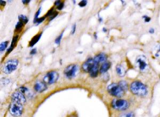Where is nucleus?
I'll return each mask as SVG.
<instances>
[{"label": "nucleus", "mask_w": 160, "mask_h": 117, "mask_svg": "<svg viewBox=\"0 0 160 117\" xmlns=\"http://www.w3.org/2000/svg\"><path fill=\"white\" fill-rule=\"evenodd\" d=\"M130 89L133 94L139 96H144L148 93L146 86L139 81L132 82L130 87Z\"/></svg>", "instance_id": "nucleus-1"}, {"label": "nucleus", "mask_w": 160, "mask_h": 117, "mask_svg": "<svg viewBox=\"0 0 160 117\" xmlns=\"http://www.w3.org/2000/svg\"><path fill=\"white\" fill-rule=\"evenodd\" d=\"M107 90L109 94L112 96L120 98L124 95L125 92L123 90L119 84L112 83L108 86Z\"/></svg>", "instance_id": "nucleus-2"}, {"label": "nucleus", "mask_w": 160, "mask_h": 117, "mask_svg": "<svg viewBox=\"0 0 160 117\" xmlns=\"http://www.w3.org/2000/svg\"><path fill=\"white\" fill-rule=\"evenodd\" d=\"M111 105L112 108L118 111H124L129 106V102L125 100L114 99L112 101Z\"/></svg>", "instance_id": "nucleus-3"}, {"label": "nucleus", "mask_w": 160, "mask_h": 117, "mask_svg": "<svg viewBox=\"0 0 160 117\" xmlns=\"http://www.w3.org/2000/svg\"><path fill=\"white\" fill-rule=\"evenodd\" d=\"M136 66L141 72H145L148 69V64L147 60L144 56L140 55L137 58L136 60Z\"/></svg>", "instance_id": "nucleus-4"}, {"label": "nucleus", "mask_w": 160, "mask_h": 117, "mask_svg": "<svg viewBox=\"0 0 160 117\" xmlns=\"http://www.w3.org/2000/svg\"><path fill=\"white\" fill-rule=\"evenodd\" d=\"M9 112L13 117H20L22 115L23 112L22 105L13 102L10 105Z\"/></svg>", "instance_id": "nucleus-5"}, {"label": "nucleus", "mask_w": 160, "mask_h": 117, "mask_svg": "<svg viewBox=\"0 0 160 117\" xmlns=\"http://www.w3.org/2000/svg\"><path fill=\"white\" fill-rule=\"evenodd\" d=\"M18 64V61L17 59L9 60L5 63L3 68V71L5 73L9 74L15 71Z\"/></svg>", "instance_id": "nucleus-6"}, {"label": "nucleus", "mask_w": 160, "mask_h": 117, "mask_svg": "<svg viewBox=\"0 0 160 117\" xmlns=\"http://www.w3.org/2000/svg\"><path fill=\"white\" fill-rule=\"evenodd\" d=\"M58 78L59 73L56 71H51L45 74L43 78V81L45 83L52 84L57 81Z\"/></svg>", "instance_id": "nucleus-7"}, {"label": "nucleus", "mask_w": 160, "mask_h": 117, "mask_svg": "<svg viewBox=\"0 0 160 117\" xmlns=\"http://www.w3.org/2000/svg\"><path fill=\"white\" fill-rule=\"evenodd\" d=\"M78 71V66L76 64H71L67 67L64 70V74L65 76L71 79L74 77Z\"/></svg>", "instance_id": "nucleus-8"}, {"label": "nucleus", "mask_w": 160, "mask_h": 117, "mask_svg": "<svg viewBox=\"0 0 160 117\" xmlns=\"http://www.w3.org/2000/svg\"><path fill=\"white\" fill-rule=\"evenodd\" d=\"M13 101L23 105L26 102V98L21 92H17L13 93L11 96Z\"/></svg>", "instance_id": "nucleus-9"}, {"label": "nucleus", "mask_w": 160, "mask_h": 117, "mask_svg": "<svg viewBox=\"0 0 160 117\" xmlns=\"http://www.w3.org/2000/svg\"><path fill=\"white\" fill-rule=\"evenodd\" d=\"M94 64L95 62L94 61H93V59H92V58H89L87 61H86L85 62L82 64V69L83 70V71H85V72L89 73L92 67L94 66Z\"/></svg>", "instance_id": "nucleus-10"}, {"label": "nucleus", "mask_w": 160, "mask_h": 117, "mask_svg": "<svg viewBox=\"0 0 160 117\" xmlns=\"http://www.w3.org/2000/svg\"><path fill=\"white\" fill-rule=\"evenodd\" d=\"M34 88L36 92L39 93H42L46 90V86L44 83L38 81V82H36V83L35 84Z\"/></svg>", "instance_id": "nucleus-11"}, {"label": "nucleus", "mask_w": 160, "mask_h": 117, "mask_svg": "<svg viewBox=\"0 0 160 117\" xmlns=\"http://www.w3.org/2000/svg\"><path fill=\"white\" fill-rule=\"evenodd\" d=\"M107 58V57L105 53H99L94 58L93 61L95 63L99 64L100 63L105 62Z\"/></svg>", "instance_id": "nucleus-12"}, {"label": "nucleus", "mask_w": 160, "mask_h": 117, "mask_svg": "<svg viewBox=\"0 0 160 117\" xmlns=\"http://www.w3.org/2000/svg\"><path fill=\"white\" fill-rule=\"evenodd\" d=\"M116 71L118 75L120 77H124L126 73L125 68L121 64H118L116 67Z\"/></svg>", "instance_id": "nucleus-13"}, {"label": "nucleus", "mask_w": 160, "mask_h": 117, "mask_svg": "<svg viewBox=\"0 0 160 117\" xmlns=\"http://www.w3.org/2000/svg\"><path fill=\"white\" fill-rule=\"evenodd\" d=\"M99 64L95 63L94 66L92 67L91 70L89 72L90 75L92 77H96L98 76L99 72Z\"/></svg>", "instance_id": "nucleus-14"}, {"label": "nucleus", "mask_w": 160, "mask_h": 117, "mask_svg": "<svg viewBox=\"0 0 160 117\" xmlns=\"http://www.w3.org/2000/svg\"><path fill=\"white\" fill-rule=\"evenodd\" d=\"M111 67V63L108 62H105L103 63L100 69V73H106Z\"/></svg>", "instance_id": "nucleus-15"}, {"label": "nucleus", "mask_w": 160, "mask_h": 117, "mask_svg": "<svg viewBox=\"0 0 160 117\" xmlns=\"http://www.w3.org/2000/svg\"><path fill=\"white\" fill-rule=\"evenodd\" d=\"M18 35L16 36H15L13 38L12 41V43H11L10 46L9 47V48H8V50H7V53H10L13 50V48H14L15 45H16V44L17 43V41H18Z\"/></svg>", "instance_id": "nucleus-16"}, {"label": "nucleus", "mask_w": 160, "mask_h": 117, "mask_svg": "<svg viewBox=\"0 0 160 117\" xmlns=\"http://www.w3.org/2000/svg\"><path fill=\"white\" fill-rule=\"evenodd\" d=\"M41 35H42V34H40L35 35V36L32 39L31 41H30L29 43V46H34V45L39 41L40 38L41 37Z\"/></svg>", "instance_id": "nucleus-17"}, {"label": "nucleus", "mask_w": 160, "mask_h": 117, "mask_svg": "<svg viewBox=\"0 0 160 117\" xmlns=\"http://www.w3.org/2000/svg\"><path fill=\"white\" fill-rule=\"evenodd\" d=\"M118 84L120 86V87H121L125 92L128 90V89L129 88V86H128V84L127 82H126L125 81H124V80L120 81Z\"/></svg>", "instance_id": "nucleus-18"}, {"label": "nucleus", "mask_w": 160, "mask_h": 117, "mask_svg": "<svg viewBox=\"0 0 160 117\" xmlns=\"http://www.w3.org/2000/svg\"><path fill=\"white\" fill-rule=\"evenodd\" d=\"M18 18H19V21L22 22L23 23L25 24L27 23V22L28 21V19L27 17L26 16H25V15H19Z\"/></svg>", "instance_id": "nucleus-19"}, {"label": "nucleus", "mask_w": 160, "mask_h": 117, "mask_svg": "<svg viewBox=\"0 0 160 117\" xmlns=\"http://www.w3.org/2000/svg\"><path fill=\"white\" fill-rule=\"evenodd\" d=\"M119 117H134V113L132 112H124L120 115Z\"/></svg>", "instance_id": "nucleus-20"}, {"label": "nucleus", "mask_w": 160, "mask_h": 117, "mask_svg": "<svg viewBox=\"0 0 160 117\" xmlns=\"http://www.w3.org/2000/svg\"><path fill=\"white\" fill-rule=\"evenodd\" d=\"M23 26H24V23L20 21H18L16 26V30L20 31L21 30Z\"/></svg>", "instance_id": "nucleus-21"}, {"label": "nucleus", "mask_w": 160, "mask_h": 117, "mask_svg": "<svg viewBox=\"0 0 160 117\" xmlns=\"http://www.w3.org/2000/svg\"><path fill=\"white\" fill-rule=\"evenodd\" d=\"M8 42H2V43L1 44V45H0V50H1V52L4 51L5 50V48L8 46Z\"/></svg>", "instance_id": "nucleus-22"}, {"label": "nucleus", "mask_w": 160, "mask_h": 117, "mask_svg": "<svg viewBox=\"0 0 160 117\" xmlns=\"http://www.w3.org/2000/svg\"><path fill=\"white\" fill-rule=\"evenodd\" d=\"M62 35H63V33H61L60 35L59 36H58L57 38L56 39V40H55V43L56 44L59 45L60 43L62 37Z\"/></svg>", "instance_id": "nucleus-23"}, {"label": "nucleus", "mask_w": 160, "mask_h": 117, "mask_svg": "<svg viewBox=\"0 0 160 117\" xmlns=\"http://www.w3.org/2000/svg\"><path fill=\"white\" fill-rule=\"evenodd\" d=\"M87 4V1L84 0V1H82L79 3V5L80 7H84V6Z\"/></svg>", "instance_id": "nucleus-24"}, {"label": "nucleus", "mask_w": 160, "mask_h": 117, "mask_svg": "<svg viewBox=\"0 0 160 117\" xmlns=\"http://www.w3.org/2000/svg\"><path fill=\"white\" fill-rule=\"evenodd\" d=\"M45 18V17H42L41 18H38L37 19H36V20H34V22H36V23H38V24H40L44 21Z\"/></svg>", "instance_id": "nucleus-25"}, {"label": "nucleus", "mask_w": 160, "mask_h": 117, "mask_svg": "<svg viewBox=\"0 0 160 117\" xmlns=\"http://www.w3.org/2000/svg\"><path fill=\"white\" fill-rule=\"evenodd\" d=\"M53 13V8H51L50 10L48 12L47 14H46L45 17H48V16H51Z\"/></svg>", "instance_id": "nucleus-26"}, {"label": "nucleus", "mask_w": 160, "mask_h": 117, "mask_svg": "<svg viewBox=\"0 0 160 117\" xmlns=\"http://www.w3.org/2000/svg\"><path fill=\"white\" fill-rule=\"evenodd\" d=\"M142 18L144 19L145 22H148L150 21V20H151V18H150L149 17H148L147 15H144V16H143Z\"/></svg>", "instance_id": "nucleus-27"}, {"label": "nucleus", "mask_w": 160, "mask_h": 117, "mask_svg": "<svg viewBox=\"0 0 160 117\" xmlns=\"http://www.w3.org/2000/svg\"><path fill=\"white\" fill-rule=\"evenodd\" d=\"M57 15H58V13L57 12H53V14L51 16H50V20H52V19H54Z\"/></svg>", "instance_id": "nucleus-28"}, {"label": "nucleus", "mask_w": 160, "mask_h": 117, "mask_svg": "<svg viewBox=\"0 0 160 117\" xmlns=\"http://www.w3.org/2000/svg\"><path fill=\"white\" fill-rule=\"evenodd\" d=\"M40 12H41V8H40L39 10L38 11V12H36V14L35 16V19H34V20H36V19H38V17H39V15H40Z\"/></svg>", "instance_id": "nucleus-29"}, {"label": "nucleus", "mask_w": 160, "mask_h": 117, "mask_svg": "<svg viewBox=\"0 0 160 117\" xmlns=\"http://www.w3.org/2000/svg\"><path fill=\"white\" fill-rule=\"evenodd\" d=\"M63 6H64V3H61L59 5L57 6V9L59 10H61L63 8Z\"/></svg>", "instance_id": "nucleus-30"}, {"label": "nucleus", "mask_w": 160, "mask_h": 117, "mask_svg": "<svg viewBox=\"0 0 160 117\" xmlns=\"http://www.w3.org/2000/svg\"><path fill=\"white\" fill-rule=\"evenodd\" d=\"M26 90H27V88L25 87H22L20 88V91L21 93H25Z\"/></svg>", "instance_id": "nucleus-31"}, {"label": "nucleus", "mask_w": 160, "mask_h": 117, "mask_svg": "<svg viewBox=\"0 0 160 117\" xmlns=\"http://www.w3.org/2000/svg\"><path fill=\"white\" fill-rule=\"evenodd\" d=\"M76 30V25H74L72 27V34H73L75 32Z\"/></svg>", "instance_id": "nucleus-32"}, {"label": "nucleus", "mask_w": 160, "mask_h": 117, "mask_svg": "<svg viewBox=\"0 0 160 117\" xmlns=\"http://www.w3.org/2000/svg\"><path fill=\"white\" fill-rule=\"evenodd\" d=\"M36 53V48H34V49H32V50L31 51V54H35Z\"/></svg>", "instance_id": "nucleus-33"}, {"label": "nucleus", "mask_w": 160, "mask_h": 117, "mask_svg": "<svg viewBox=\"0 0 160 117\" xmlns=\"http://www.w3.org/2000/svg\"><path fill=\"white\" fill-rule=\"evenodd\" d=\"M61 2H60V1H56L55 2V4L56 5H57V6H58L59 5H60V4H61Z\"/></svg>", "instance_id": "nucleus-34"}, {"label": "nucleus", "mask_w": 160, "mask_h": 117, "mask_svg": "<svg viewBox=\"0 0 160 117\" xmlns=\"http://www.w3.org/2000/svg\"><path fill=\"white\" fill-rule=\"evenodd\" d=\"M149 33H151V34H153L154 32V29L151 28H150L149 29Z\"/></svg>", "instance_id": "nucleus-35"}, {"label": "nucleus", "mask_w": 160, "mask_h": 117, "mask_svg": "<svg viewBox=\"0 0 160 117\" xmlns=\"http://www.w3.org/2000/svg\"><path fill=\"white\" fill-rule=\"evenodd\" d=\"M0 2H1V5H2V6H5V5L6 4V2L5 1H2V0H1V1H0Z\"/></svg>", "instance_id": "nucleus-36"}, {"label": "nucleus", "mask_w": 160, "mask_h": 117, "mask_svg": "<svg viewBox=\"0 0 160 117\" xmlns=\"http://www.w3.org/2000/svg\"><path fill=\"white\" fill-rule=\"evenodd\" d=\"M22 2L23 3H24V4H26V3H29L30 2V1H29V0H28V1H27H27H25V0H24V1H22Z\"/></svg>", "instance_id": "nucleus-37"}]
</instances>
